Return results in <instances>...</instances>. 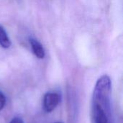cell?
<instances>
[{
	"label": "cell",
	"instance_id": "cell-1",
	"mask_svg": "<svg viewBox=\"0 0 123 123\" xmlns=\"http://www.w3.org/2000/svg\"><path fill=\"white\" fill-rule=\"evenodd\" d=\"M111 93L110 78L101 76L97 81L92 102L91 123H111Z\"/></svg>",
	"mask_w": 123,
	"mask_h": 123
},
{
	"label": "cell",
	"instance_id": "cell-2",
	"mask_svg": "<svg viewBox=\"0 0 123 123\" xmlns=\"http://www.w3.org/2000/svg\"><path fill=\"white\" fill-rule=\"evenodd\" d=\"M60 102V97L56 93L48 92L44 96L43 106L47 112H50L55 110Z\"/></svg>",
	"mask_w": 123,
	"mask_h": 123
},
{
	"label": "cell",
	"instance_id": "cell-3",
	"mask_svg": "<svg viewBox=\"0 0 123 123\" xmlns=\"http://www.w3.org/2000/svg\"><path fill=\"white\" fill-rule=\"evenodd\" d=\"M30 43L35 55L40 59L44 58L45 55V53L41 43L34 38H30Z\"/></svg>",
	"mask_w": 123,
	"mask_h": 123
},
{
	"label": "cell",
	"instance_id": "cell-4",
	"mask_svg": "<svg viewBox=\"0 0 123 123\" xmlns=\"http://www.w3.org/2000/svg\"><path fill=\"white\" fill-rule=\"evenodd\" d=\"M12 45L11 40L9 38L4 28L0 25V45L3 48H9Z\"/></svg>",
	"mask_w": 123,
	"mask_h": 123
},
{
	"label": "cell",
	"instance_id": "cell-5",
	"mask_svg": "<svg viewBox=\"0 0 123 123\" xmlns=\"http://www.w3.org/2000/svg\"><path fill=\"white\" fill-rule=\"evenodd\" d=\"M6 105V97L4 94L0 92V110H1Z\"/></svg>",
	"mask_w": 123,
	"mask_h": 123
},
{
	"label": "cell",
	"instance_id": "cell-6",
	"mask_svg": "<svg viewBox=\"0 0 123 123\" xmlns=\"http://www.w3.org/2000/svg\"><path fill=\"white\" fill-rule=\"evenodd\" d=\"M10 123H24L22 120L19 117H14Z\"/></svg>",
	"mask_w": 123,
	"mask_h": 123
},
{
	"label": "cell",
	"instance_id": "cell-7",
	"mask_svg": "<svg viewBox=\"0 0 123 123\" xmlns=\"http://www.w3.org/2000/svg\"></svg>",
	"mask_w": 123,
	"mask_h": 123
}]
</instances>
